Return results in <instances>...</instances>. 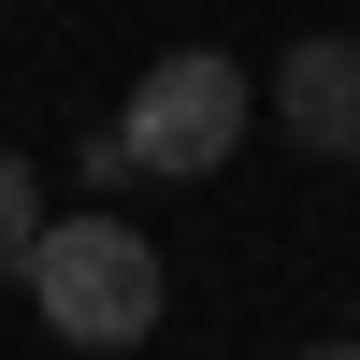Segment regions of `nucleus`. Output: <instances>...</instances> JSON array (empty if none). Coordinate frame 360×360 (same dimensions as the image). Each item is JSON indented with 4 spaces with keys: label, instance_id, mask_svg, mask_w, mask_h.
Here are the masks:
<instances>
[{
    "label": "nucleus",
    "instance_id": "1",
    "mask_svg": "<svg viewBox=\"0 0 360 360\" xmlns=\"http://www.w3.org/2000/svg\"><path fill=\"white\" fill-rule=\"evenodd\" d=\"M15 274H29V317H44L58 346H86V360H130L159 332V245H144L130 217H44V245H29Z\"/></svg>",
    "mask_w": 360,
    "mask_h": 360
},
{
    "label": "nucleus",
    "instance_id": "2",
    "mask_svg": "<svg viewBox=\"0 0 360 360\" xmlns=\"http://www.w3.org/2000/svg\"><path fill=\"white\" fill-rule=\"evenodd\" d=\"M245 115H259V86H245V58H217V44H173L159 72L130 86V115H115V144H130V173H173V188H202V173L245 144Z\"/></svg>",
    "mask_w": 360,
    "mask_h": 360
},
{
    "label": "nucleus",
    "instance_id": "3",
    "mask_svg": "<svg viewBox=\"0 0 360 360\" xmlns=\"http://www.w3.org/2000/svg\"><path fill=\"white\" fill-rule=\"evenodd\" d=\"M259 101H274V130L303 144V159H360V44H346V29H303Z\"/></svg>",
    "mask_w": 360,
    "mask_h": 360
},
{
    "label": "nucleus",
    "instance_id": "4",
    "mask_svg": "<svg viewBox=\"0 0 360 360\" xmlns=\"http://www.w3.org/2000/svg\"><path fill=\"white\" fill-rule=\"evenodd\" d=\"M29 245H44V173L0 144V259H29Z\"/></svg>",
    "mask_w": 360,
    "mask_h": 360
},
{
    "label": "nucleus",
    "instance_id": "5",
    "mask_svg": "<svg viewBox=\"0 0 360 360\" xmlns=\"http://www.w3.org/2000/svg\"><path fill=\"white\" fill-rule=\"evenodd\" d=\"M303 360H360V346H303Z\"/></svg>",
    "mask_w": 360,
    "mask_h": 360
},
{
    "label": "nucleus",
    "instance_id": "6",
    "mask_svg": "<svg viewBox=\"0 0 360 360\" xmlns=\"http://www.w3.org/2000/svg\"><path fill=\"white\" fill-rule=\"evenodd\" d=\"M346 346H360V332H346Z\"/></svg>",
    "mask_w": 360,
    "mask_h": 360
}]
</instances>
